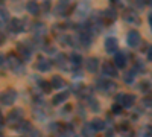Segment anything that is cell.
<instances>
[{"label": "cell", "instance_id": "obj_1", "mask_svg": "<svg viewBox=\"0 0 152 137\" xmlns=\"http://www.w3.org/2000/svg\"><path fill=\"white\" fill-rule=\"evenodd\" d=\"M6 122L9 123L11 127H18L20 123L23 122V111L20 108L12 110L11 113L8 114V117H6Z\"/></svg>", "mask_w": 152, "mask_h": 137}, {"label": "cell", "instance_id": "obj_2", "mask_svg": "<svg viewBox=\"0 0 152 137\" xmlns=\"http://www.w3.org/2000/svg\"><path fill=\"white\" fill-rule=\"evenodd\" d=\"M6 64L11 67V70H14V72H20V69H21V59L18 58V56H15V55H8L6 56Z\"/></svg>", "mask_w": 152, "mask_h": 137}, {"label": "cell", "instance_id": "obj_3", "mask_svg": "<svg viewBox=\"0 0 152 137\" xmlns=\"http://www.w3.org/2000/svg\"><path fill=\"white\" fill-rule=\"evenodd\" d=\"M15 92L14 90H6L5 93H2V96H0V102H2L3 105H12L15 101Z\"/></svg>", "mask_w": 152, "mask_h": 137}, {"label": "cell", "instance_id": "obj_4", "mask_svg": "<svg viewBox=\"0 0 152 137\" xmlns=\"http://www.w3.org/2000/svg\"><path fill=\"white\" fill-rule=\"evenodd\" d=\"M126 41H128V44L131 47H138L140 43H142V37H140V34H138L137 31H131L128 34V37H126Z\"/></svg>", "mask_w": 152, "mask_h": 137}, {"label": "cell", "instance_id": "obj_5", "mask_svg": "<svg viewBox=\"0 0 152 137\" xmlns=\"http://www.w3.org/2000/svg\"><path fill=\"white\" fill-rule=\"evenodd\" d=\"M117 104H120L123 108H131L134 105V96L132 95H119Z\"/></svg>", "mask_w": 152, "mask_h": 137}, {"label": "cell", "instance_id": "obj_6", "mask_svg": "<svg viewBox=\"0 0 152 137\" xmlns=\"http://www.w3.org/2000/svg\"><path fill=\"white\" fill-rule=\"evenodd\" d=\"M9 29L11 32H14V34H20L24 31V21L20 20V18H12L9 21Z\"/></svg>", "mask_w": 152, "mask_h": 137}, {"label": "cell", "instance_id": "obj_7", "mask_svg": "<svg viewBox=\"0 0 152 137\" xmlns=\"http://www.w3.org/2000/svg\"><path fill=\"white\" fill-rule=\"evenodd\" d=\"M18 52L23 59H29L32 56V46L29 43H20L18 44Z\"/></svg>", "mask_w": 152, "mask_h": 137}, {"label": "cell", "instance_id": "obj_8", "mask_svg": "<svg viewBox=\"0 0 152 137\" xmlns=\"http://www.w3.org/2000/svg\"><path fill=\"white\" fill-rule=\"evenodd\" d=\"M70 11H72V8L69 5V0H61L56 5V14L58 15H67Z\"/></svg>", "mask_w": 152, "mask_h": 137}, {"label": "cell", "instance_id": "obj_9", "mask_svg": "<svg viewBox=\"0 0 152 137\" xmlns=\"http://www.w3.org/2000/svg\"><path fill=\"white\" fill-rule=\"evenodd\" d=\"M117 47H119V44H117V40L116 38L110 37V38L105 40V51L108 53H117Z\"/></svg>", "mask_w": 152, "mask_h": 137}, {"label": "cell", "instance_id": "obj_10", "mask_svg": "<svg viewBox=\"0 0 152 137\" xmlns=\"http://www.w3.org/2000/svg\"><path fill=\"white\" fill-rule=\"evenodd\" d=\"M123 18L128 21V23H135V24H138L140 23V18H138V15H137V12H134V9H128L123 14Z\"/></svg>", "mask_w": 152, "mask_h": 137}, {"label": "cell", "instance_id": "obj_11", "mask_svg": "<svg viewBox=\"0 0 152 137\" xmlns=\"http://www.w3.org/2000/svg\"><path fill=\"white\" fill-rule=\"evenodd\" d=\"M85 69L90 73H96L97 69H99V59L97 58H88L87 63H85Z\"/></svg>", "mask_w": 152, "mask_h": 137}, {"label": "cell", "instance_id": "obj_12", "mask_svg": "<svg viewBox=\"0 0 152 137\" xmlns=\"http://www.w3.org/2000/svg\"><path fill=\"white\" fill-rule=\"evenodd\" d=\"M96 85H97V89L102 90V92H110V90H114V89H116V85H114L113 82L105 81V79H99Z\"/></svg>", "mask_w": 152, "mask_h": 137}, {"label": "cell", "instance_id": "obj_13", "mask_svg": "<svg viewBox=\"0 0 152 137\" xmlns=\"http://www.w3.org/2000/svg\"><path fill=\"white\" fill-rule=\"evenodd\" d=\"M79 41H81V44L84 46V47H90V44H91V34H90V31H84V32H81V35H79Z\"/></svg>", "mask_w": 152, "mask_h": 137}, {"label": "cell", "instance_id": "obj_14", "mask_svg": "<svg viewBox=\"0 0 152 137\" xmlns=\"http://www.w3.org/2000/svg\"><path fill=\"white\" fill-rule=\"evenodd\" d=\"M50 67H52V63L47 58H40L37 61V69L40 72H47V70H50Z\"/></svg>", "mask_w": 152, "mask_h": 137}, {"label": "cell", "instance_id": "obj_15", "mask_svg": "<svg viewBox=\"0 0 152 137\" xmlns=\"http://www.w3.org/2000/svg\"><path fill=\"white\" fill-rule=\"evenodd\" d=\"M114 64H116V67H119V69H123L126 66V55L123 52H117L116 56H114Z\"/></svg>", "mask_w": 152, "mask_h": 137}, {"label": "cell", "instance_id": "obj_16", "mask_svg": "<svg viewBox=\"0 0 152 137\" xmlns=\"http://www.w3.org/2000/svg\"><path fill=\"white\" fill-rule=\"evenodd\" d=\"M104 73L107 75V76H111V78H114V76H117V70H116V67H114L111 63H104Z\"/></svg>", "mask_w": 152, "mask_h": 137}, {"label": "cell", "instance_id": "obj_17", "mask_svg": "<svg viewBox=\"0 0 152 137\" xmlns=\"http://www.w3.org/2000/svg\"><path fill=\"white\" fill-rule=\"evenodd\" d=\"M94 134H96V130L93 128L91 123H85L82 127V136L84 137H94Z\"/></svg>", "mask_w": 152, "mask_h": 137}, {"label": "cell", "instance_id": "obj_18", "mask_svg": "<svg viewBox=\"0 0 152 137\" xmlns=\"http://www.w3.org/2000/svg\"><path fill=\"white\" fill-rule=\"evenodd\" d=\"M69 97V92H62V93H58L55 97H53V105H61L62 102H66Z\"/></svg>", "mask_w": 152, "mask_h": 137}, {"label": "cell", "instance_id": "obj_19", "mask_svg": "<svg viewBox=\"0 0 152 137\" xmlns=\"http://www.w3.org/2000/svg\"><path fill=\"white\" fill-rule=\"evenodd\" d=\"M46 32H47V29H46V26H44L43 23H35L34 24V34L37 37H43Z\"/></svg>", "mask_w": 152, "mask_h": 137}, {"label": "cell", "instance_id": "obj_20", "mask_svg": "<svg viewBox=\"0 0 152 137\" xmlns=\"http://www.w3.org/2000/svg\"><path fill=\"white\" fill-rule=\"evenodd\" d=\"M104 17H105V20H108V21H114L117 18V12H116V9L114 8H108L105 12H104Z\"/></svg>", "mask_w": 152, "mask_h": 137}, {"label": "cell", "instance_id": "obj_21", "mask_svg": "<svg viewBox=\"0 0 152 137\" xmlns=\"http://www.w3.org/2000/svg\"><path fill=\"white\" fill-rule=\"evenodd\" d=\"M26 9H28L29 14H32V15H37L38 12H40V6L37 5V2H28Z\"/></svg>", "mask_w": 152, "mask_h": 137}, {"label": "cell", "instance_id": "obj_22", "mask_svg": "<svg viewBox=\"0 0 152 137\" xmlns=\"http://www.w3.org/2000/svg\"><path fill=\"white\" fill-rule=\"evenodd\" d=\"M70 63L75 66V67H79L82 64V56L78 55V53H72L70 55Z\"/></svg>", "mask_w": 152, "mask_h": 137}, {"label": "cell", "instance_id": "obj_23", "mask_svg": "<svg viewBox=\"0 0 152 137\" xmlns=\"http://www.w3.org/2000/svg\"><path fill=\"white\" fill-rule=\"evenodd\" d=\"M91 125H93V128L96 130V133L105 130V123H104V120H100V119H94V120L91 122Z\"/></svg>", "mask_w": 152, "mask_h": 137}, {"label": "cell", "instance_id": "obj_24", "mask_svg": "<svg viewBox=\"0 0 152 137\" xmlns=\"http://www.w3.org/2000/svg\"><path fill=\"white\" fill-rule=\"evenodd\" d=\"M50 84H52L53 89H61V87L64 85V79H62L61 76H53L52 81H50Z\"/></svg>", "mask_w": 152, "mask_h": 137}, {"label": "cell", "instance_id": "obj_25", "mask_svg": "<svg viewBox=\"0 0 152 137\" xmlns=\"http://www.w3.org/2000/svg\"><path fill=\"white\" fill-rule=\"evenodd\" d=\"M56 66H59V67H62L64 70H67L66 69V56L64 55H58L56 56Z\"/></svg>", "mask_w": 152, "mask_h": 137}, {"label": "cell", "instance_id": "obj_26", "mask_svg": "<svg viewBox=\"0 0 152 137\" xmlns=\"http://www.w3.org/2000/svg\"><path fill=\"white\" fill-rule=\"evenodd\" d=\"M17 128H18V131H23V133L26 131L28 133V131H31V123L29 122H21Z\"/></svg>", "mask_w": 152, "mask_h": 137}, {"label": "cell", "instance_id": "obj_27", "mask_svg": "<svg viewBox=\"0 0 152 137\" xmlns=\"http://www.w3.org/2000/svg\"><path fill=\"white\" fill-rule=\"evenodd\" d=\"M134 78H135V70H131L128 75H125V81H126V84H132Z\"/></svg>", "mask_w": 152, "mask_h": 137}, {"label": "cell", "instance_id": "obj_28", "mask_svg": "<svg viewBox=\"0 0 152 137\" xmlns=\"http://www.w3.org/2000/svg\"><path fill=\"white\" fill-rule=\"evenodd\" d=\"M0 20H3V21L9 20V14H8V11L3 6H0Z\"/></svg>", "mask_w": 152, "mask_h": 137}, {"label": "cell", "instance_id": "obj_29", "mask_svg": "<svg viewBox=\"0 0 152 137\" xmlns=\"http://www.w3.org/2000/svg\"><path fill=\"white\" fill-rule=\"evenodd\" d=\"M40 85L43 87L44 92H50V89H52V84H49V82H46V81H40Z\"/></svg>", "mask_w": 152, "mask_h": 137}, {"label": "cell", "instance_id": "obj_30", "mask_svg": "<svg viewBox=\"0 0 152 137\" xmlns=\"http://www.w3.org/2000/svg\"><path fill=\"white\" fill-rule=\"evenodd\" d=\"M88 102H90V105H91V110H93V111H97V110H99V104H97V102L94 101L93 97H91V99H90V101H88Z\"/></svg>", "mask_w": 152, "mask_h": 137}, {"label": "cell", "instance_id": "obj_31", "mask_svg": "<svg viewBox=\"0 0 152 137\" xmlns=\"http://www.w3.org/2000/svg\"><path fill=\"white\" fill-rule=\"evenodd\" d=\"M122 110H123V107L120 105V104H116L113 107V113H116V114H119V113H122Z\"/></svg>", "mask_w": 152, "mask_h": 137}, {"label": "cell", "instance_id": "obj_32", "mask_svg": "<svg viewBox=\"0 0 152 137\" xmlns=\"http://www.w3.org/2000/svg\"><path fill=\"white\" fill-rule=\"evenodd\" d=\"M148 59L152 61V46H149V49H148Z\"/></svg>", "mask_w": 152, "mask_h": 137}, {"label": "cell", "instance_id": "obj_33", "mask_svg": "<svg viewBox=\"0 0 152 137\" xmlns=\"http://www.w3.org/2000/svg\"><path fill=\"white\" fill-rule=\"evenodd\" d=\"M5 63H6V58H5L3 55H0V66H3Z\"/></svg>", "mask_w": 152, "mask_h": 137}, {"label": "cell", "instance_id": "obj_34", "mask_svg": "<svg viewBox=\"0 0 152 137\" xmlns=\"http://www.w3.org/2000/svg\"><path fill=\"white\" fill-rule=\"evenodd\" d=\"M49 8H50V2H49V0H46V2H44V9L49 11Z\"/></svg>", "mask_w": 152, "mask_h": 137}, {"label": "cell", "instance_id": "obj_35", "mask_svg": "<svg viewBox=\"0 0 152 137\" xmlns=\"http://www.w3.org/2000/svg\"><path fill=\"white\" fill-rule=\"evenodd\" d=\"M32 137H41V134L38 133V131H34V133H32Z\"/></svg>", "mask_w": 152, "mask_h": 137}, {"label": "cell", "instance_id": "obj_36", "mask_svg": "<svg viewBox=\"0 0 152 137\" xmlns=\"http://www.w3.org/2000/svg\"><path fill=\"white\" fill-rule=\"evenodd\" d=\"M148 18H149V24H151V29H152V12L149 14V17H148Z\"/></svg>", "mask_w": 152, "mask_h": 137}, {"label": "cell", "instance_id": "obj_37", "mask_svg": "<svg viewBox=\"0 0 152 137\" xmlns=\"http://www.w3.org/2000/svg\"><path fill=\"white\" fill-rule=\"evenodd\" d=\"M3 40H5V37H3V34H0V43H2Z\"/></svg>", "mask_w": 152, "mask_h": 137}, {"label": "cell", "instance_id": "obj_38", "mask_svg": "<svg viewBox=\"0 0 152 137\" xmlns=\"http://www.w3.org/2000/svg\"><path fill=\"white\" fill-rule=\"evenodd\" d=\"M149 3H151V6H152V0H149Z\"/></svg>", "mask_w": 152, "mask_h": 137}, {"label": "cell", "instance_id": "obj_39", "mask_svg": "<svg viewBox=\"0 0 152 137\" xmlns=\"http://www.w3.org/2000/svg\"><path fill=\"white\" fill-rule=\"evenodd\" d=\"M0 137H2V136H0Z\"/></svg>", "mask_w": 152, "mask_h": 137}]
</instances>
